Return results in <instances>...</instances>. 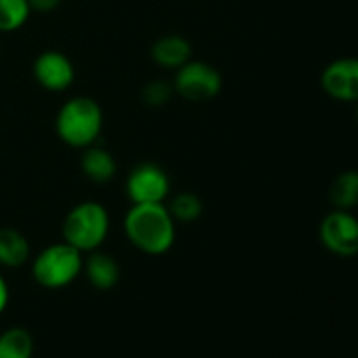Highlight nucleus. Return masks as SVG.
<instances>
[{
	"label": "nucleus",
	"instance_id": "obj_1",
	"mask_svg": "<svg viewBox=\"0 0 358 358\" xmlns=\"http://www.w3.org/2000/svg\"><path fill=\"white\" fill-rule=\"evenodd\" d=\"M124 233L136 250L159 257L173 248L177 222L164 203L131 205L124 217Z\"/></svg>",
	"mask_w": 358,
	"mask_h": 358
},
{
	"label": "nucleus",
	"instance_id": "obj_2",
	"mask_svg": "<svg viewBox=\"0 0 358 358\" xmlns=\"http://www.w3.org/2000/svg\"><path fill=\"white\" fill-rule=\"evenodd\" d=\"M58 138L72 149H86L98 142L103 129V110L91 96H72L63 101L56 114Z\"/></svg>",
	"mask_w": 358,
	"mask_h": 358
},
{
	"label": "nucleus",
	"instance_id": "obj_3",
	"mask_svg": "<svg viewBox=\"0 0 358 358\" xmlns=\"http://www.w3.org/2000/svg\"><path fill=\"white\" fill-rule=\"evenodd\" d=\"M110 233V213L100 201L86 199L69 210L62 224L63 241L80 254L100 250Z\"/></svg>",
	"mask_w": 358,
	"mask_h": 358
},
{
	"label": "nucleus",
	"instance_id": "obj_4",
	"mask_svg": "<svg viewBox=\"0 0 358 358\" xmlns=\"http://www.w3.org/2000/svg\"><path fill=\"white\" fill-rule=\"evenodd\" d=\"M84 254L66 241H58L42 248L31 259L30 273L37 285L48 290L65 289L83 275Z\"/></svg>",
	"mask_w": 358,
	"mask_h": 358
},
{
	"label": "nucleus",
	"instance_id": "obj_5",
	"mask_svg": "<svg viewBox=\"0 0 358 358\" xmlns=\"http://www.w3.org/2000/svg\"><path fill=\"white\" fill-rule=\"evenodd\" d=\"M173 91L187 101H208L222 91V73L203 59H189L175 70Z\"/></svg>",
	"mask_w": 358,
	"mask_h": 358
},
{
	"label": "nucleus",
	"instance_id": "obj_6",
	"mask_svg": "<svg viewBox=\"0 0 358 358\" xmlns=\"http://www.w3.org/2000/svg\"><path fill=\"white\" fill-rule=\"evenodd\" d=\"M124 185L131 205L164 203L171 192L170 175L159 163L154 161H143L133 166L126 177Z\"/></svg>",
	"mask_w": 358,
	"mask_h": 358
},
{
	"label": "nucleus",
	"instance_id": "obj_7",
	"mask_svg": "<svg viewBox=\"0 0 358 358\" xmlns=\"http://www.w3.org/2000/svg\"><path fill=\"white\" fill-rule=\"evenodd\" d=\"M322 245L338 257L358 254V219L350 210L334 208L322 219L318 227Z\"/></svg>",
	"mask_w": 358,
	"mask_h": 358
},
{
	"label": "nucleus",
	"instance_id": "obj_8",
	"mask_svg": "<svg viewBox=\"0 0 358 358\" xmlns=\"http://www.w3.org/2000/svg\"><path fill=\"white\" fill-rule=\"evenodd\" d=\"M34 79L42 90L62 93L72 87L76 80V66L65 52L58 49H45L31 65Z\"/></svg>",
	"mask_w": 358,
	"mask_h": 358
},
{
	"label": "nucleus",
	"instance_id": "obj_9",
	"mask_svg": "<svg viewBox=\"0 0 358 358\" xmlns=\"http://www.w3.org/2000/svg\"><path fill=\"white\" fill-rule=\"evenodd\" d=\"M322 87L332 100L358 101V58L345 56L329 63L320 77Z\"/></svg>",
	"mask_w": 358,
	"mask_h": 358
},
{
	"label": "nucleus",
	"instance_id": "obj_10",
	"mask_svg": "<svg viewBox=\"0 0 358 358\" xmlns=\"http://www.w3.org/2000/svg\"><path fill=\"white\" fill-rule=\"evenodd\" d=\"M83 275L86 276L87 283L93 289L112 290L121 280V268L119 262L110 254H105L101 250H94L86 254L83 266Z\"/></svg>",
	"mask_w": 358,
	"mask_h": 358
},
{
	"label": "nucleus",
	"instance_id": "obj_11",
	"mask_svg": "<svg viewBox=\"0 0 358 358\" xmlns=\"http://www.w3.org/2000/svg\"><path fill=\"white\" fill-rule=\"evenodd\" d=\"M191 42L177 34L163 35L150 45V58L159 69L164 70H178L191 59Z\"/></svg>",
	"mask_w": 358,
	"mask_h": 358
},
{
	"label": "nucleus",
	"instance_id": "obj_12",
	"mask_svg": "<svg viewBox=\"0 0 358 358\" xmlns=\"http://www.w3.org/2000/svg\"><path fill=\"white\" fill-rule=\"evenodd\" d=\"M80 170L84 177L93 184H108L117 175V161L110 150L96 142L83 149Z\"/></svg>",
	"mask_w": 358,
	"mask_h": 358
},
{
	"label": "nucleus",
	"instance_id": "obj_13",
	"mask_svg": "<svg viewBox=\"0 0 358 358\" xmlns=\"http://www.w3.org/2000/svg\"><path fill=\"white\" fill-rule=\"evenodd\" d=\"M30 241L14 227L0 229V268L17 269L30 261Z\"/></svg>",
	"mask_w": 358,
	"mask_h": 358
},
{
	"label": "nucleus",
	"instance_id": "obj_14",
	"mask_svg": "<svg viewBox=\"0 0 358 358\" xmlns=\"http://www.w3.org/2000/svg\"><path fill=\"white\" fill-rule=\"evenodd\" d=\"M329 198L334 208L352 210L358 205V171L348 170L334 178L329 191Z\"/></svg>",
	"mask_w": 358,
	"mask_h": 358
},
{
	"label": "nucleus",
	"instance_id": "obj_15",
	"mask_svg": "<svg viewBox=\"0 0 358 358\" xmlns=\"http://www.w3.org/2000/svg\"><path fill=\"white\" fill-rule=\"evenodd\" d=\"M34 338L24 327H9L0 332V358H31Z\"/></svg>",
	"mask_w": 358,
	"mask_h": 358
},
{
	"label": "nucleus",
	"instance_id": "obj_16",
	"mask_svg": "<svg viewBox=\"0 0 358 358\" xmlns=\"http://www.w3.org/2000/svg\"><path fill=\"white\" fill-rule=\"evenodd\" d=\"M166 206L177 224L196 222V220L201 219L203 210H205L201 198L192 191L177 192Z\"/></svg>",
	"mask_w": 358,
	"mask_h": 358
},
{
	"label": "nucleus",
	"instance_id": "obj_17",
	"mask_svg": "<svg viewBox=\"0 0 358 358\" xmlns=\"http://www.w3.org/2000/svg\"><path fill=\"white\" fill-rule=\"evenodd\" d=\"M30 14L28 0H0V34H13L23 28Z\"/></svg>",
	"mask_w": 358,
	"mask_h": 358
},
{
	"label": "nucleus",
	"instance_id": "obj_18",
	"mask_svg": "<svg viewBox=\"0 0 358 358\" xmlns=\"http://www.w3.org/2000/svg\"><path fill=\"white\" fill-rule=\"evenodd\" d=\"M175 94L173 84L166 83L163 79H152L143 86L142 90V100L147 107L159 108L166 105Z\"/></svg>",
	"mask_w": 358,
	"mask_h": 358
},
{
	"label": "nucleus",
	"instance_id": "obj_19",
	"mask_svg": "<svg viewBox=\"0 0 358 358\" xmlns=\"http://www.w3.org/2000/svg\"><path fill=\"white\" fill-rule=\"evenodd\" d=\"M62 2L63 0H28L31 13H42V14H48V13H52V10H56L59 6H62Z\"/></svg>",
	"mask_w": 358,
	"mask_h": 358
},
{
	"label": "nucleus",
	"instance_id": "obj_20",
	"mask_svg": "<svg viewBox=\"0 0 358 358\" xmlns=\"http://www.w3.org/2000/svg\"><path fill=\"white\" fill-rule=\"evenodd\" d=\"M9 299H10V292H9V285H7V280L3 278V275L0 273V315L7 310L9 306Z\"/></svg>",
	"mask_w": 358,
	"mask_h": 358
},
{
	"label": "nucleus",
	"instance_id": "obj_21",
	"mask_svg": "<svg viewBox=\"0 0 358 358\" xmlns=\"http://www.w3.org/2000/svg\"><path fill=\"white\" fill-rule=\"evenodd\" d=\"M357 103H358V101H357ZM357 119H358V107H357Z\"/></svg>",
	"mask_w": 358,
	"mask_h": 358
}]
</instances>
